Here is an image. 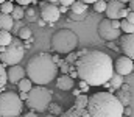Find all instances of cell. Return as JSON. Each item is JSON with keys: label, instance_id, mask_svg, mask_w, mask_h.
Wrapping results in <instances>:
<instances>
[{"label": "cell", "instance_id": "6da1fadb", "mask_svg": "<svg viewBox=\"0 0 134 117\" xmlns=\"http://www.w3.org/2000/svg\"><path fill=\"white\" fill-rule=\"evenodd\" d=\"M78 77L89 86H103L114 74L112 58L100 50H87L75 61Z\"/></svg>", "mask_w": 134, "mask_h": 117}, {"label": "cell", "instance_id": "7a4b0ae2", "mask_svg": "<svg viewBox=\"0 0 134 117\" xmlns=\"http://www.w3.org/2000/svg\"><path fill=\"white\" fill-rule=\"evenodd\" d=\"M58 64L53 61L52 55L48 53H37L27 64V75L36 84H50L58 74Z\"/></svg>", "mask_w": 134, "mask_h": 117}, {"label": "cell", "instance_id": "3957f363", "mask_svg": "<svg viewBox=\"0 0 134 117\" xmlns=\"http://www.w3.org/2000/svg\"><path fill=\"white\" fill-rule=\"evenodd\" d=\"M123 105L112 92H95L89 97L87 113L92 117H122Z\"/></svg>", "mask_w": 134, "mask_h": 117}, {"label": "cell", "instance_id": "277c9868", "mask_svg": "<svg viewBox=\"0 0 134 117\" xmlns=\"http://www.w3.org/2000/svg\"><path fill=\"white\" fill-rule=\"evenodd\" d=\"M25 103L34 113H44L48 109V105L52 103V92L45 86L37 84L36 87H31L28 91Z\"/></svg>", "mask_w": 134, "mask_h": 117}, {"label": "cell", "instance_id": "5b68a950", "mask_svg": "<svg viewBox=\"0 0 134 117\" xmlns=\"http://www.w3.org/2000/svg\"><path fill=\"white\" fill-rule=\"evenodd\" d=\"M76 47H78V36L69 28H61L52 36V48L56 53L66 55L73 52Z\"/></svg>", "mask_w": 134, "mask_h": 117}, {"label": "cell", "instance_id": "8992f818", "mask_svg": "<svg viewBox=\"0 0 134 117\" xmlns=\"http://www.w3.org/2000/svg\"><path fill=\"white\" fill-rule=\"evenodd\" d=\"M24 100L16 92H0V117H16L22 114Z\"/></svg>", "mask_w": 134, "mask_h": 117}, {"label": "cell", "instance_id": "52a82bcc", "mask_svg": "<svg viewBox=\"0 0 134 117\" xmlns=\"http://www.w3.org/2000/svg\"><path fill=\"white\" fill-rule=\"evenodd\" d=\"M25 55V48L24 44L20 42V38H13V41L3 48V52L0 53V63L6 64V66H13V64H19L24 59Z\"/></svg>", "mask_w": 134, "mask_h": 117}, {"label": "cell", "instance_id": "ba28073f", "mask_svg": "<svg viewBox=\"0 0 134 117\" xmlns=\"http://www.w3.org/2000/svg\"><path fill=\"white\" fill-rule=\"evenodd\" d=\"M98 36H100L103 41H106V42H109V41H117V39L120 38V28H115L114 25H112V22H111V19H103L100 24H98Z\"/></svg>", "mask_w": 134, "mask_h": 117}, {"label": "cell", "instance_id": "9c48e42d", "mask_svg": "<svg viewBox=\"0 0 134 117\" xmlns=\"http://www.w3.org/2000/svg\"><path fill=\"white\" fill-rule=\"evenodd\" d=\"M39 14H41V19H44L47 24H55L61 17L59 8L55 3H50V2L39 3Z\"/></svg>", "mask_w": 134, "mask_h": 117}, {"label": "cell", "instance_id": "30bf717a", "mask_svg": "<svg viewBox=\"0 0 134 117\" xmlns=\"http://www.w3.org/2000/svg\"><path fill=\"white\" fill-rule=\"evenodd\" d=\"M133 66H134L133 59L130 56L123 55V56H119L114 61V72H117V74L125 77V75H130L133 72Z\"/></svg>", "mask_w": 134, "mask_h": 117}, {"label": "cell", "instance_id": "8fae6325", "mask_svg": "<svg viewBox=\"0 0 134 117\" xmlns=\"http://www.w3.org/2000/svg\"><path fill=\"white\" fill-rule=\"evenodd\" d=\"M119 44H120L122 53L130 56L134 61V31L133 33H125L123 36H120L119 38Z\"/></svg>", "mask_w": 134, "mask_h": 117}, {"label": "cell", "instance_id": "7c38bea8", "mask_svg": "<svg viewBox=\"0 0 134 117\" xmlns=\"http://www.w3.org/2000/svg\"><path fill=\"white\" fill-rule=\"evenodd\" d=\"M123 6H126V5H125L123 2H120V0H108L106 9H104L106 17H108V19H119V11H120Z\"/></svg>", "mask_w": 134, "mask_h": 117}, {"label": "cell", "instance_id": "4fadbf2b", "mask_svg": "<svg viewBox=\"0 0 134 117\" xmlns=\"http://www.w3.org/2000/svg\"><path fill=\"white\" fill-rule=\"evenodd\" d=\"M6 75H8V81H9V83L17 84L22 78L27 75V72H25V69H24V67H20L19 64H13V66L8 69Z\"/></svg>", "mask_w": 134, "mask_h": 117}, {"label": "cell", "instance_id": "5bb4252c", "mask_svg": "<svg viewBox=\"0 0 134 117\" xmlns=\"http://www.w3.org/2000/svg\"><path fill=\"white\" fill-rule=\"evenodd\" d=\"M56 87L61 89V91H72L75 87V81H73V78L70 75L63 74L61 77H58V80H56Z\"/></svg>", "mask_w": 134, "mask_h": 117}, {"label": "cell", "instance_id": "9a60e30c", "mask_svg": "<svg viewBox=\"0 0 134 117\" xmlns=\"http://www.w3.org/2000/svg\"><path fill=\"white\" fill-rule=\"evenodd\" d=\"M14 27V19L11 14H6V13H2L0 11V30H13Z\"/></svg>", "mask_w": 134, "mask_h": 117}, {"label": "cell", "instance_id": "2e32d148", "mask_svg": "<svg viewBox=\"0 0 134 117\" xmlns=\"http://www.w3.org/2000/svg\"><path fill=\"white\" fill-rule=\"evenodd\" d=\"M123 75H120V74H117V72H114L112 75H111V78L108 80V83H109V92H114L115 89H120V86L123 84Z\"/></svg>", "mask_w": 134, "mask_h": 117}, {"label": "cell", "instance_id": "e0dca14e", "mask_svg": "<svg viewBox=\"0 0 134 117\" xmlns=\"http://www.w3.org/2000/svg\"><path fill=\"white\" fill-rule=\"evenodd\" d=\"M63 116L64 117H87L89 116V113H87V109L86 108H76V106H73L72 109H69L66 113H63Z\"/></svg>", "mask_w": 134, "mask_h": 117}, {"label": "cell", "instance_id": "ac0fdd59", "mask_svg": "<svg viewBox=\"0 0 134 117\" xmlns=\"http://www.w3.org/2000/svg\"><path fill=\"white\" fill-rule=\"evenodd\" d=\"M70 11H72V13L83 14V13L87 11V3H84L83 0H75V2L70 5Z\"/></svg>", "mask_w": 134, "mask_h": 117}, {"label": "cell", "instance_id": "d6986e66", "mask_svg": "<svg viewBox=\"0 0 134 117\" xmlns=\"http://www.w3.org/2000/svg\"><path fill=\"white\" fill-rule=\"evenodd\" d=\"M115 95H117V98L122 102L123 106H128V105L131 103V92H130V91H123V89H120L119 92H115Z\"/></svg>", "mask_w": 134, "mask_h": 117}, {"label": "cell", "instance_id": "ffe728a7", "mask_svg": "<svg viewBox=\"0 0 134 117\" xmlns=\"http://www.w3.org/2000/svg\"><path fill=\"white\" fill-rule=\"evenodd\" d=\"M11 16H13L14 20H22L25 17V6H22V5L14 6L13 11H11Z\"/></svg>", "mask_w": 134, "mask_h": 117}, {"label": "cell", "instance_id": "44dd1931", "mask_svg": "<svg viewBox=\"0 0 134 117\" xmlns=\"http://www.w3.org/2000/svg\"><path fill=\"white\" fill-rule=\"evenodd\" d=\"M25 19H27L28 22H36V20L39 19L37 9H36V8H33V6H28V8H25Z\"/></svg>", "mask_w": 134, "mask_h": 117}, {"label": "cell", "instance_id": "7402d4cb", "mask_svg": "<svg viewBox=\"0 0 134 117\" xmlns=\"http://www.w3.org/2000/svg\"><path fill=\"white\" fill-rule=\"evenodd\" d=\"M17 87H19V91H24V92H28L31 87H33V81L30 80V78H22L19 83H17Z\"/></svg>", "mask_w": 134, "mask_h": 117}, {"label": "cell", "instance_id": "603a6c76", "mask_svg": "<svg viewBox=\"0 0 134 117\" xmlns=\"http://www.w3.org/2000/svg\"><path fill=\"white\" fill-rule=\"evenodd\" d=\"M11 41H13V35L8 30H0V45L2 47H6Z\"/></svg>", "mask_w": 134, "mask_h": 117}, {"label": "cell", "instance_id": "cb8c5ba5", "mask_svg": "<svg viewBox=\"0 0 134 117\" xmlns=\"http://www.w3.org/2000/svg\"><path fill=\"white\" fill-rule=\"evenodd\" d=\"M87 102H89V97H87V95H84V94H78L76 98H75V105H73V106L83 109V108L87 106Z\"/></svg>", "mask_w": 134, "mask_h": 117}, {"label": "cell", "instance_id": "d4e9b609", "mask_svg": "<svg viewBox=\"0 0 134 117\" xmlns=\"http://www.w3.org/2000/svg\"><path fill=\"white\" fill-rule=\"evenodd\" d=\"M120 30L123 33H133L134 31V24L126 20V19H120Z\"/></svg>", "mask_w": 134, "mask_h": 117}, {"label": "cell", "instance_id": "484cf974", "mask_svg": "<svg viewBox=\"0 0 134 117\" xmlns=\"http://www.w3.org/2000/svg\"><path fill=\"white\" fill-rule=\"evenodd\" d=\"M6 81H8V75H6L5 66H3V63H0V92H3V91H5Z\"/></svg>", "mask_w": 134, "mask_h": 117}, {"label": "cell", "instance_id": "4316f807", "mask_svg": "<svg viewBox=\"0 0 134 117\" xmlns=\"http://www.w3.org/2000/svg\"><path fill=\"white\" fill-rule=\"evenodd\" d=\"M17 36L22 39V41H27V39H30L33 36V33H31V30L28 27H20L19 31H17Z\"/></svg>", "mask_w": 134, "mask_h": 117}, {"label": "cell", "instance_id": "83f0119b", "mask_svg": "<svg viewBox=\"0 0 134 117\" xmlns=\"http://www.w3.org/2000/svg\"><path fill=\"white\" fill-rule=\"evenodd\" d=\"M13 8H14V5H13V3H11L9 0H5V2H2V3H0V11H2V13L11 14Z\"/></svg>", "mask_w": 134, "mask_h": 117}, {"label": "cell", "instance_id": "f1b7e54d", "mask_svg": "<svg viewBox=\"0 0 134 117\" xmlns=\"http://www.w3.org/2000/svg\"><path fill=\"white\" fill-rule=\"evenodd\" d=\"M106 0H97V2H94V9H95V13H104V9H106Z\"/></svg>", "mask_w": 134, "mask_h": 117}, {"label": "cell", "instance_id": "f546056e", "mask_svg": "<svg viewBox=\"0 0 134 117\" xmlns=\"http://www.w3.org/2000/svg\"><path fill=\"white\" fill-rule=\"evenodd\" d=\"M69 19L70 20H73V22H83L84 19H86V13H83V14H78V13H69Z\"/></svg>", "mask_w": 134, "mask_h": 117}, {"label": "cell", "instance_id": "4dcf8cb0", "mask_svg": "<svg viewBox=\"0 0 134 117\" xmlns=\"http://www.w3.org/2000/svg\"><path fill=\"white\" fill-rule=\"evenodd\" d=\"M78 52L76 53H73V52H70V53H67V56H66V63H69V64H75V61L78 59Z\"/></svg>", "mask_w": 134, "mask_h": 117}, {"label": "cell", "instance_id": "1f68e13d", "mask_svg": "<svg viewBox=\"0 0 134 117\" xmlns=\"http://www.w3.org/2000/svg\"><path fill=\"white\" fill-rule=\"evenodd\" d=\"M48 108H50V111H52V114H63V109H61V106H59V105H55V103H50V105H48Z\"/></svg>", "mask_w": 134, "mask_h": 117}, {"label": "cell", "instance_id": "d6a6232c", "mask_svg": "<svg viewBox=\"0 0 134 117\" xmlns=\"http://www.w3.org/2000/svg\"><path fill=\"white\" fill-rule=\"evenodd\" d=\"M128 13H130V8H126V6H123L120 11H119V19H125L126 16H128Z\"/></svg>", "mask_w": 134, "mask_h": 117}, {"label": "cell", "instance_id": "836d02e7", "mask_svg": "<svg viewBox=\"0 0 134 117\" xmlns=\"http://www.w3.org/2000/svg\"><path fill=\"white\" fill-rule=\"evenodd\" d=\"M89 87H91V86H89L84 80H81V81H80V89H81V92H87V91H89Z\"/></svg>", "mask_w": 134, "mask_h": 117}, {"label": "cell", "instance_id": "e575fe53", "mask_svg": "<svg viewBox=\"0 0 134 117\" xmlns=\"http://www.w3.org/2000/svg\"><path fill=\"white\" fill-rule=\"evenodd\" d=\"M75 0H58V5H64V6H70Z\"/></svg>", "mask_w": 134, "mask_h": 117}, {"label": "cell", "instance_id": "d590c367", "mask_svg": "<svg viewBox=\"0 0 134 117\" xmlns=\"http://www.w3.org/2000/svg\"><path fill=\"white\" fill-rule=\"evenodd\" d=\"M125 19H126V20H130V22H133V24H134V11H131V9H130L128 16H126Z\"/></svg>", "mask_w": 134, "mask_h": 117}, {"label": "cell", "instance_id": "8d00e7d4", "mask_svg": "<svg viewBox=\"0 0 134 117\" xmlns=\"http://www.w3.org/2000/svg\"><path fill=\"white\" fill-rule=\"evenodd\" d=\"M111 22L115 28H120V19H111Z\"/></svg>", "mask_w": 134, "mask_h": 117}, {"label": "cell", "instance_id": "74e56055", "mask_svg": "<svg viewBox=\"0 0 134 117\" xmlns=\"http://www.w3.org/2000/svg\"><path fill=\"white\" fill-rule=\"evenodd\" d=\"M20 94H19V97L22 98V100H27V95H28V92H24V91H19Z\"/></svg>", "mask_w": 134, "mask_h": 117}, {"label": "cell", "instance_id": "f35d334b", "mask_svg": "<svg viewBox=\"0 0 134 117\" xmlns=\"http://www.w3.org/2000/svg\"><path fill=\"white\" fill-rule=\"evenodd\" d=\"M52 58H53V61H55V63H56V64L59 66V63H61V59H59V55H53Z\"/></svg>", "mask_w": 134, "mask_h": 117}, {"label": "cell", "instance_id": "ab89813d", "mask_svg": "<svg viewBox=\"0 0 134 117\" xmlns=\"http://www.w3.org/2000/svg\"><path fill=\"white\" fill-rule=\"evenodd\" d=\"M120 89H123V91H131V87H130V84H126V83H123V84L120 86Z\"/></svg>", "mask_w": 134, "mask_h": 117}, {"label": "cell", "instance_id": "60d3db41", "mask_svg": "<svg viewBox=\"0 0 134 117\" xmlns=\"http://www.w3.org/2000/svg\"><path fill=\"white\" fill-rule=\"evenodd\" d=\"M67 9H69V6H64V5H61V6H59V11H61V13H66Z\"/></svg>", "mask_w": 134, "mask_h": 117}, {"label": "cell", "instance_id": "b9f144b4", "mask_svg": "<svg viewBox=\"0 0 134 117\" xmlns=\"http://www.w3.org/2000/svg\"><path fill=\"white\" fill-rule=\"evenodd\" d=\"M128 5H130V9L134 11V0H130V2H128Z\"/></svg>", "mask_w": 134, "mask_h": 117}, {"label": "cell", "instance_id": "7bdbcfd3", "mask_svg": "<svg viewBox=\"0 0 134 117\" xmlns=\"http://www.w3.org/2000/svg\"><path fill=\"white\" fill-rule=\"evenodd\" d=\"M73 94H75V95H78V94H81V89H73Z\"/></svg>", "mask_w": 134, "mask_h": 117}, {"label": "cell", "instance_id": "ee69618b", "mask_svg": "<svg viewBox=\"0 0 134 117\" xmlns=\"http://www.w3.org/2000/svg\"><path fill=\"white\" fill-rule=\"evenodd\" d=\"M25 116H27V117H34V113H33V109H31V113H27Z\"/></svg>", "mask_w": 134, "mask_h": 117}, {"label": "cell", "instance_id": "f6af8a7d", "mask_svg": "<svg viewBox=\"0 0 134 117\" xmlns=\"http://www.w3.org/2000/svg\"><path fill=\"white\" fill-rule=\"evenodd\" d=\"M84 3H94V2H97V0H83Z\"/></svg>", "mask_w": 134, "mask_h": 117}, {"label": "cell", "instance_id": "bcb514c9", "mask_svg": "<svg viewBox=\"0 0 134 117\" xmlns=\"http://www.w3.org/2000/svg\"><path fill=\"white\" fill-rule=\"evenodd\" d=\"M47 2H50V3H55V5H58V0H47Z\"/></svg>", "mask_w": 134, "mask_h": 117}, {"label": "cell", "instance_id": "7dc6e473", "mask_svg": "<svg viewBox=\"0 0 134 117\" xmlns=\"http://www.w3.org/2000/svg\"><path fill=\"white\" fill-rule=\"evenodd\" d=\"M3 48H5V47H2V45H0V53H2V52H3Z\"/></svg>", "mask_w": 134, "mask_h": 117}, {"label": "cell", "instance_id": "c3c4849f", "mask_svg": "<svg viewBox=\"0 0 134 117\" xmlns=\"http://www.w3.org/2000/svg\"><path fill=\"white\" fill-rule=\"evenodd\" d=\"M120 2H123V3H128V2H130V0H120Z\"/></svg>", "mask_w": 134, "mask_h": 117}, {"label": "cell", "instance_id": "681fc988", "mask_svg": "<svg viewBox=\"0 0 134 117\" xmlns=\"http://www.w3.org/2000/svg\"><path fill=\"white\" fill-rule=\"evenodd\" d=\"M2 2H5V0H0V3H2Z\"/></svg>", "mask_w": 134, "mask_h": 117}, {"label": "cell", "instance_id": "f907efd6", "mask_svg": "<svg viewBox=\"0 0 134 117\" xmlns=\"http://www.w3.org/2000/svg\"><path fill=\"white\" fill-rule=\"evenodd\" d=\"M133 72H134V66H133Z\"/></svg>", "mask_w": 134, "mask_h": 117}, {"label": "cell", "instance_id": "816d5d0a", "mask_svg": "<svg viewBox=\"0 0 134 117\" xmlns=\"http://www.w3.org/2000/svg\"><path fill=\"white\" fill-rule=\"evenodd\" d=\"M106 2H108V0H106Z\"/></svg>", "mask_w": 134, "mask_h": 117}]
</instances>
